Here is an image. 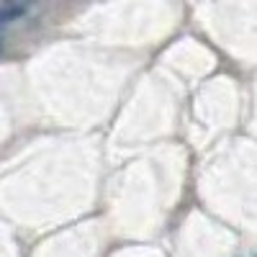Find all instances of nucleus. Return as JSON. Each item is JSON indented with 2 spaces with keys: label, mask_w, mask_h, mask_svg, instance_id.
Segmentation results:
<instances>
[{
  "label": "nucleus",
  "mask_w": 257,
  "mask_h": 257,
  "mask_svg": "<svg viewBox=\"0 0 257 257\" xmlns=\"http://www.w3.org/2000/svg\"><path fill=\"white\" fill-rule=\"evenodd\" d=\"M24 6H0V24H8V21L24 16Z\"/></svg>",
  "instance_id": "f257e3e1"
}]
</instances>
